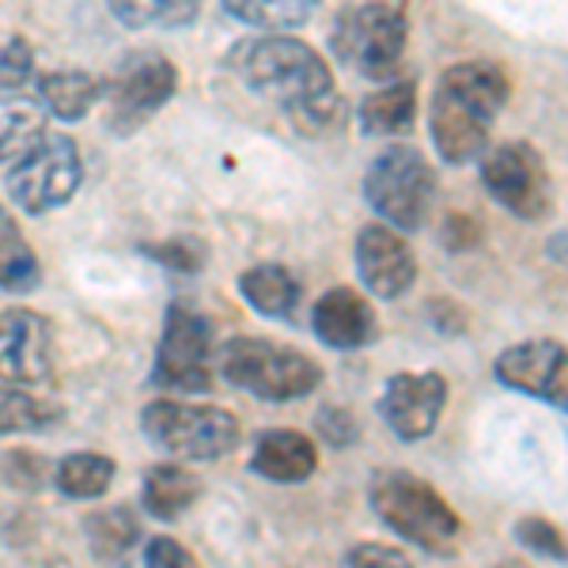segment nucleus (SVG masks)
Segmentation results:
<instances>
[{"label": "nucleus", "instance_id": "20", "mask_svg": "<svg viewBox=\"0 0 568 568\" xmlns=\"http://www.w3.org/2000/svg\"><path fill=\"white\" fill-rule=\"evenodd\" d=\"M103 95H106V80L91 77V72H80V69H58V72L39 77V99L53 118H61V122L84 118Z\"/></svg>", "mask_w": 568, "mask_h": 568}, {"label": "nucleus", "instance_id": "16", "mask_svg": "<svg viewBox=\"0 0 568 568\" xmlns=\"http://www.w3.org/2000/svg\"><path fill=\"white\" fill-rule=\"evenodd\" d=\"M311 326H315V337L329 349H361L375 337L379 329V318H375V307L368 304L364 292L349 288V284H337L318 296L315 315H311Z\"/></svg>", "mask_w": 568, "mask_h": 568}, {"label": "nucleus", "instance_id": "19", "mask_svg": "<svg viewBox=\"0 0 568 568\" xmlns=\"http://www.w3.org/2000/svg\"><path fill=\"white\" fill-rule=\"evenodd\" d=\"M197 497H201V481L175 463H160L144 474L141 504L152 519H160V524H171V519L186 516L190 504Z\"/></svg>", "mask_w": 568, "mask_h": 568}, {"label": "nucleus", "instance_id": "24", "mask_svg": "<svg viewBox=\"0 0 568 568\" xmlns=\"http://www.w3.org/2000/svg\"><path fill=\"white\" fill-rule=\"evenodd\" d=\"M34 284H39V258H34V246L23 240L16 216L0 205V288L31 292Z\"/></svg>", "mask_w": 568, "mask_h": 568}, {"label": "nucleus", "instance_id": "11", "mask_svg": "<svg viewBox=\"0 0 568 568\" xmlns=\"http://www.w3.org/2000/svg\"><path fill=\"white\" fill-rule=\"evenodd\" d=\"M179 91V69L160 53H136L106 84L110 130L130 136Z\"/></svg>", "mask_w": 568, "mask_h": 568}, {"label": "nucleus", "instance_id": "31", "mask_svg": "<svg viewBox=\"0 0 568 568\" xmlns=\"http://www.w3.org/2000/svg\"><path fill=\"white\" fill-rule=\"evenodd\" d=\"M318 433L326 436L329 447H349L356 436H361V428H356V420L345 414L342 406H326L318 409Z\"/></svg>", "mask_w": 568, "mask_h": 568}, {"label": "nucleus", "instance_id": "35", "mask_svg": "<svg viewBox=\"0 0 568 568\" xmlns=\"http://www.w3.org/2000/svg\"><path fill=\"white\" fill-rule=\"evenodd\" d=\"M152 254L163 265H171V270H182V273L201 270V251L194 243H163V246H152Z\"/></svg>", "mask_w": 568, "mask_h": 568}, {"label": "nucleus", "instance_id": "8", "mask_svg": "<svg viewBox=\"0 0 568 568\" xmlns=\"http://www.w3.org/2000/svg\"><path fill=\"white\" fill-rule=\"evenodd\" d=\"M84 160L77 141L65 133H45L31 152H23L8 171V194L31 216L61 209L80 190Z\"/></svg>", "mask_w": 568, "mask_h": 568}, {"label": "nucleus", "instance_id": "12", "mask_svg": "<svg viewBox=\"0 0 568 568\" xmlns=\"http://www.w3.org/2000/svg\"><path fill=\"white\" fill-rule=\"evenodd\" d=\"M504 387L549 402L568 414V345L554 337H530V342L508 345L493 364Z\"/></svg>", "mask_w": 568, "mask_h": 568}, {"label": "nucleus", "instance_id": "2", "mask_svg": "<svg viewBox=\"0 0 568 568\" xmlns=\"http://www.w3.org/2000/svg\"><path fill=\"white\" fill-rule=\"evenodd\" d=\"M511 95L508 72L493 61H459L436 80L428 133L444 163H474L489 149L493 122Z\"/></svg>", "mask_w": 568, "mask_h": 568}, {"label": "nucleus", "instance_id": "13", "mask_svg": "<svg viewBox=\"0 0 568 568\" xmlns=\"http://www.w3.org/2000/svg\"><path fill=\"white\" fill-rule=\"evenodd\" d=\"M53 334L42 315L27 307L0 311V383L42 387L53 379Z\"/></svg>", "mask_w": 568, "mask_h": 568}, {"label": "nucleus", "instance_id": "5", "mask_svg": "<svg viewBox=\"0 0 568 568\" xmlns=\"http://www.w3.org/2000/svg\"><path fill=\"white\" fill-rule=\"evenodd\" d=\"M220 372L232 387L262 402H296L307 398L323 383V368L307 353L270 337H235L220 353Z\"/></svg>", "mask_w": 568, "mask_h": 568}, {"label": "nucleus", "instance_id": "27", "mask_svg": "<svg viewBox=\"0 0 568 568\" xmlns=\"http://www.w3.org/2000/svg\"><path fill=\"white\" fill-rule=\"evenodd\" d=\"M141 538V524L130 508H106L88 519V542L99 561H114Z\"/></svg>", "mask_w": 568, "mask_h": 568}, {"label": "nucleus", "instance_id": "3", "mask_svg": "<svg viewBox=\"0 0 568 568\" xmlns=\"http://www.w3.org/2000/svg\"><path fill=\"white\" fill-rule=\"evenodd\" d=\"M368 504L402 542L425 549V554H455L463 535V519L447 497H439L436 485L409 470H375L368 481Z\"/></svg>", "mask_w": 568, "mask_h": 568}, {"label": "nucleus", "instance_id": "15", "mask_svg": "<svg viewBox=\"0 0 568 568\" xmlns=\"http://www.w3.org/2000/svg\"><path fill=\"white\" fill-rule=\"evenodd\" d=\"M356 273L361 284L379 300H402L417 281V258L406 243V232L390 224H364L356 232Z\"/></svg>", "mask_w": 568, "mask_h": 568}, {"label": "nucleus", "instance_id": "25", "mask_svg": "<svg viewBox=\"0 0 568 568\" xmlns=\"http://www.w3.org/2000/svg\"><path fill=\"white\" fill-rule=\"evenodd\" d=\"M227 16L258 31H292L315 16L318 0H224Z\"/></svg>", "mask_w": 568, "mask_h": 568}, {"label": "nucleus", "instance_id": "28", "mask_svg": "<svg viewBox=\"0 0 568 568\" xmlns=\"http://www.w3.org/2000/svg\"><path fill=\"white\" fill-rule=\"evenodd\" d=\"M125 27H182L197 16L201 0H106Z\"/></svg>", "mask_w": 568, "mask_h": 568}, {"label": "nucleus", "instance_id": "1", "mask_svg": "<svg viewBox=\"0 0 568 568\" xmlns=\"http://www.w3.org/2000/svg\"><path fill=\"white\" fill-rule=\"evenodd\" d=\"M227 65L254 95L277 103L304 136H329L345 125V99L315 45L284 31H262L232 45Z\"/></svg>", "mask_w": 568, "mask_h": 568}, {"label": "nucleus", "instance_id": "26", "mask_svg": "<svg viewBox=\"0 0 568 568\" xmlns=\"http://www.w3.org/2000/svg\"><path fill=\"white\" fill-rule=\"evenodd\" d=\"M58 409L50 402L34 398L27 387L16 383H0V436H27L39 433V428L53 425Z\"/></svg>", "mask_w": 568, "mask_h": 568}, {"label": "nucleus", "instance_id": "6", "mask_svg": "<svg viewBox=\"0 0 568 568\" xmlns=\"http://www.w3.org/2000/svg\"><path fill=\"white\" fill-rule=\"evenodd\" d=\"M141 433L152 439L160 452L175 455L186 463H213L235 452L240 444V420L224 406H197V402L160 398L144 406Z\"/></svg>", "mask_w": 568, "mask_h": 568}, {"label": "nucleus", "instance_id": "30", "mask_svg": "<svg viewBox=\"0 0 568 568\" xmlns=\"http://www.w3.org/2000/svg\"><path fill=\"white\" fill-rule=\"evenodd\" d=\"M34 77V50L20 34L0 39V91H20Z\"/></svg>", "mask_w": 568, "mask_h": 568}, {"label": "nucleus", "instance_id": "14", "mask_svg": "<svg viewBox=\"0 0 568 568\" xmlns=\"http://www.w3.org/2000/svg\"><path fill=\"white\" fill-rule=\"evenodd\" d=\"M444 406H447V379L439 372L390 375L379 398V414L387 420V428L398 439H409V444L436 433Z\"/></svg>", "mask_w": 568, "mask_h": 568}, {"label": "nucleus", "instance_id": "23", "mask_svg": "<svg viewBox=\"0 0 568 568\" xmlns=\"http://www.w3.org/2000/svg\"><path fill=\"white\" fill-rule=\"evenodd\" d=\"M114 474H118L114 459L95 455V452H77V455H65V459L58 463V470H53V485H58V489L72 500H95L110 489Z\"/></svg>", "mask_w": 568, "mask_h": 568}, {"label": "nucleus", "instance_id": "22", "mask_svg": "<svg viewBox=\"0 0 568 568\" xmlns=\"http://www.w3.org/2000/svg\"><path fill=\"white\" fill-rule=\"evenodd\" d=\"M240 292H243L246 304L258 311V315H270V318L292 315L300 304V281L277 262H262V265L243 270Z\"/></svg>", "mask_w": 568, "mask_h": 568}, {"label": "nucleus", "instance_id": "18", "mask_svg": "<svg viewBox=\"0 0 568 568\" xmlns=\"http://www.w3.org/2000/svg\"><path fill=\"white\" fill-rule=\"evenodd\" d=\"M364 136H406L417 122V80L390 77L383 88L364 95L361 110H356Z\"/></svg>", "mask_w": 568, "mask_h": 568}, {"label": "nucleus", "instance_id": "10", "mask_svg": "<svg viewBox=\"0 0 568 568\" xmlns=\"http://www.w3.org/2000/svg\"><path fill=\"white\" fill-rule=\"evenodd\" d=\"M152 383L182 394H201L213 387V326L190 307H171L155 349Z\"/></svg>", "mask_w": 568, "mask_h": 568}, {"label": "nucleus", "instance_id": "21", "mask_svg": "<svg viewBox=\"0 0 568 568\" xmlns=\"http://www.w3.org/2000/svg\"><path fill=\"white\" fill-rule=\"evenodd\" d=\"M45 110L42 99L31 95H0V163L20 160L45 136Z\"/></svg>", "mask_w": 568, "mask_h": 568}, {"label": "nucleus", "instance_id": "9", "mask_svg": "<svg viewBox=\"0 0 568 568\" xmlns=\"http://www.w3.org/2000/svg\"><path fill=\"white\" fill-rule=\"evenodd\" d=\"M481 182L500 209L538 224L554 213V179L546 160L527 141H500L481 155Z\"/></svg>", "mask_w": 568, "mask_h": 568}, {"label": "nucleus", "instance_id": "32", "mask_svg": "<svg viewBox=\"0 0 568 568\" xmlns=\"http://www.w3.org/2000/svg\"><path fill=\"white\" fill-rule=\"evenodd\" d=\"M4 474H8V481L20 485V489H39V485L45 481L42 478V474H45L42 459H39V455H27V452L8 455V459H4Z\"/></svg>", "mask_w": 568, "mask_h": 568}, {"label": "nucleus", "instance_id": "29", "mask_svg": "<svg viewBox=\"0 0 568 568\" xmlns=\"http://www.w3.org/2000/svg\"><path fill=\"white\" fill-rule=\"evenodd\" d=\"M516 542L535 557L546 561H568V538L557 530V524H549L542 516H524L516 524Z\"/></svg>", "mask_w": 568, "mask_h": 568}, {"label": "nucleus", "instance_id": "36", "mask_svg": "<svg viewBox=\"0 0 568 568\" xmlns=\"http://www.w3.org/2000/svg\"><path fill=\"white\" fill-rule=\"evenodd\" d=\"M549 254H554V262L568 265V232H557L554 240H549Z\"/></svg>", "mask_w": 568, "mask_h": 568}, {"label": "nucleus", "instance_id": "34", "mask_svg": "<svg viewBox=\"0 0 568 568\" xmlns=\"http://www.w3.org/2000/svg\"><path fill=\"white\" fill-rule=\"evenodd\" d=\"M144 565H155V568H163V565H194V554H190L186 546H179L175 538L155 535L152 542L144 546Z\"/></svg>", "mask_w": 568, "mask_h": 568}, {"label": "nucleus", "instance_id": "4", "mask_svg": "<svg viewBox=\"0 0 568 568\" xmlns=\"http://www.w3.org/2000/svg\"><path fill=\"white\" fill-rule=\"evenodd\" d=\"M364 201L383 224L420 232L436 205V171L414 144H387L364 171Z\"/></svg>", "mask_w": 568, "mask_h": 568}, {"label": "nucleus", "instance_id": "7", "mask_svg": "<svg viewBox=\"0 0 568 568\" xmlns=\"http://www.w3.org/2000/svg\"><path fill=\"white\" fill-rule=\"evenodd\" d=\"M409 23L406 12L387 0L345 8L329 31V50L345 69L361 72L368 80H390L406 53Z\"/></svg>", "mask_w": 568, "mask_h": 568}, {"label": "nucleus", "instance_id": "17", "mask_svg": "<svg viewBox=\"0 0 568 568\" xmlns=\"http://www.w3.org/2000/svg\"><path fill=\"white\" fill-rule=\"evenodd\" d=\"M251 470L265 481L300 485L318 470V447L311 444V436L296 433V428H273V433L258 436V444H254Z\"/></svg>", "mask_w": 568, "mask_h": 568}, {"label": "nucleus", "instance_id": "33", "mask_svg": "<svg viewBox=\"0 0 568 568\" xmlns=\"http://www.w3.org/2000/svg\"><path fill=\"white\" fill-rule=\"evenodd\" d=\"M345 565H409V554L387 542H361L345 554Z\"/></svg>", "mask_w": 568, "mask_h": 568}]
</instances>
